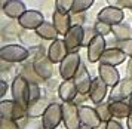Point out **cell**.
<instances>
[{
	"mask_svg": "<svg viewBox=\"0 0 132 129\" xmlns=\"http://www.w3.org/2000/svg\"><path fill=\"white\" fill-rule=\"evenodd\" d=\"M11 92H12V100L18 106L27 110L28 104H30V82L21 74L15 76L12 80Z\"/></svg>",
	"mask_w": 132,
	"mask_h": 129,
	"instance_id": "6da1fadb",
	"label": "cell"
},
{
	"mask_svg": "<svg viewBox=\"0 0 132 129\" xmlns=\"http://www.w3.org/2000/svg\"><path fill=\"white\" fill-rule=\"evenodd\" d=\"M0 58L2 61H6L11 64H19V62H25L30 58V51L22 45H5L0 49Z\"/></svg>",
	"mask_w": 132,
	"mask_h": 129,
	"instance_id": "7a4b0ae2",
	"label": "cell"
},
{
	"mask_svg": "<svg viewBox=\"0 0 132 129\" xmlns=\"http://www.w3.org/2000/svg\"><path fill=\"white\" fill-rule=\"evenodd\" d=\"M80 64H82V61H80L79 51L77 52H68V55L61 61L60 64V76L62 77V80L73 79L74 74L77 73Z\"/></svg>",
	"mask_w": 132,
	"mask_h": 129,
	"instance_id": "3957f363",
	"label": "cell"
},
{
	"mask_svg": "<svg viewBox=\"0 0 132 129\" xmlns=\"http://www.w3.org/2000/svg\"><path fill=\"white\" fill-rule=\"evenodd\" d=\"M62 122L65 125V129H79L82 126L79 106L74 101L62 102Z\"/></svg>",
	"mask_w": 132,
	"mask_h": 129,
	"instance_id": "277c9868",
	"label": "cell"
},
{
	"mask_svg": "<svg viewBox=\"0 0 132 129\" xmlns=\"http://www.w3.org/2000/svg\"><path fill=\"white\" fill-rule=\"evenodd\" d=\"M62 122V104L51 102L48 110L42 116V128L43 129H56Z\"/></svg>",
	"mask_w": 132,
	"mask_h": 129,
	"instance_id": "5b68a950",
	"label": "cell"
},
{
	"mask_svg": "<svg viewBox=\"0 0 132 129\" xmlns=\"http://www.w3.org/2000/svg\"><path fill=\"white\" fill-rule=\"evenodd\" d=\"M64 42L67 45L68 52H77L79 47L85 43V27L83 25H73L64 36Z\"/></svg>",
	"mask_w": 132,
	"mask_h": 129,
	"instance_id": "8992f818",
	"label": "cell"
},
{
	"mask_svg": "<svg viewBox=\"0 0 132 129\" xmlns=\"http://www.w3.org/2000/svg\"><path fill=\"white\" fill-rule=\"evenodd\" d=\"M0 116L6 119H12V120H21L27 116V110L22 108L21 106H18L13 100H3L0 102Z\"/></svg>",
	"mask_w": 132,
	"mask_h": 129,
	"instance_id": "52a82bcc",
	"label": "cell"
},
{
	"mask_svg": "<svg viewBox=\"0 0 132 129\" xmlns=\"http://www.w3.org/2000/svg\"><path fill=\"white\" fill-rule=\"evenodd\" d=\"M107 49V42H105V37L101 34H98L96 33L90 42L88 43V61L89 62H100V59H101L102 53L104 51Z\"/></svg>",
	"mask_w": 132,
	"mask_h": 129,
	"instance_id": "ba28073f",
	"label": "cell"
},
{
	"mask_svg": "<svg viewBox=\"0 0 132 129\" xmlns=\"http://www.w3.org/2000/svg\"><path fill=\"white\" fill-rule=\"evenodd\" d=\"M132 94V77L120 79V82L111 88V92L108 95V101H125L129 100Z\"/></svg>",
	"mask_w": 132,
	"mask_h": 129,
	"instance_id": "9c48e42d",
	"label": "cell"
},
{
	"mask_svg": "<svg viewBox=\"0 0 132 129\" xmlns=\"http://www.w3.org/2000/svg\"><path fill=\"white\" fill-rule=\"evenodd\" d=\"M123 18H125L123 9H120L117 6H111V5L102 7L101 11L96 13V19H100L102 22H107V24H110V25L122 22Z\"/></svg>",
	"mask_w": 132,
	"mask_h": 129,
	"instance_id": "30bf717a",
	"label": "cell"
},
{
	"mask_svg": "<svg viewBox=\"0 0 132 129\" xmlns=\"http://www.w3.org/2000/svg\"><path fill=\"white\" fill-rule=\"evenodd\" d=\"M73 80H74L76 86H77L79 94L89 95V91H90V86H92V80H94V79H90L89 71H88V68H86V65H85L83 62L80 64L77 73L73 77Z\"/></svg>",
	"mask_w": 132,
	"mask_h": 129,
	"instance_id": "8fae6325",
	"label": "cell"
},
{
	"mask_svg": "<svg viewBox=\"0 0 132 129\" xmlns=\"http://www.w3.org/2000/svg\"><path fill=\"white\" fill-rule=\"evenodd\" d=\"M79 114H80L82 125H86V126H90V128H94V129H98L102 123V120L100 117L98 111H96V108H92L89 106H79Z\"/></svg>",
	"mask_w": 132,
	"mask_h": 129,
	"instance_id": "7c38bea8",
	"label": "cell"
},
{
	"mask_svg": "<svg viewBox=\"0 0 132 129\" xmlns=\"http://www.w3.org/2000/svg\"><path fill=\"white\" fill-rule=\"evenodd\" d=\"M45 21L43 13L39 11H25L18 19V25L25 30H36Z\"/></svg>",
	"mask_w": 132,
	"mask_h": 129,
	"instance_id": "4fadbf2b",
	"label": "cell"
},
{
	"mask_svg": "<svg viewBox=\"0 0 132 129\" xmlns=\"http://www.w3.org/2000/svg\"><path fill=\"white\" fill-rule=\"evenodd\" d=\"M49 59L54 62V64H61V61L68 55V49L64 39H56L51 43V46L48 47V53Z\"/></svg>",
	"mask_w": 132,
	"mask_h": 129,
	"instance_id": "5bb4252c",
	"label": "cell"
},
{
	"mask_svg": "<svg viewBox=\"0 0 132 129\" xmlns=\"http://www.w3.org/2000/svg\"><path fill=\"white\" fill-rule=\"evenodd\" d=\"M79 91L77 86L73 79H68V80H62V82L58 85V96L62 102H70V101H74L77 98Z\"/></svg>",
	"mask_w": 132,
	"mask_h": 129,
	"instance_id": "9a60e30c",
	"label": "cell"
},
{
	"mask_svg": "<svg viewBox=\"0 0 132 129\" xmlns=\"http://www.w3.org/2000/svg\"><path fill=\"white\" fill-rule=\"evenodd\" d=\"M107 88L108 85L101 77L98 76L92 80V86H90V91H89V100L94 102V104H100L102 101L105 100L107 96Z\"/></svg>",
	"mask_w": 132,
	"mask_h": 129,
	"instance_id": "2e32d148",
	"label": "cell"
},
{
	"mask_svg": "<svg viewBox=\"0 0 132 129\" xmlns=\"http://www.w3.org/2000/svg\"><path fill=\"white\" fill-rule=\"evenodd\" d=\"M126 57H128V55H126L122 49H119V47H116V46H111V47H107V49L104 51L101 59H100V62L117 67V65H120L122 62H125Z\"/></svg>",
	"mask_w": 132,
	"mask_h": 129,
	"instance_id": "e0dca14e",
	"label": "cell"
},
{
	"mask_svg": "<svg viewBox=\"0 0 132 129\" xmlns=\"http://www.w3.org/2000/svg\"><path fill=\"white\" fill-rule=\"evenodd\" d=\"M98 76L111 88L120 82V74L117 68L114 65H108V64H104V62H100V65H98Z\"/></svg>",
	"mask_w": 132,
	"mask_h": 129,
	"instance_id": "ac0fdd59",
	"label": "cell"
},
{
	"mask_svg": "<svg viewBox=\"0 0 132 129\" xmlns=\"http://www.w3.org/2000/svg\"><path fill=\"white\" fill-rule=\"evenodd\" d=\"M52 22L56 27L60 36H65L67 31L73 27L71 15L68 12H61V11H56V9H55L54 15H52Z\"/></svg>",
	"mask_w": 132,
	"mask_h": 129,
	"instance_id": "d6986e66",
	"label": "cell"
},
{
	"mask_svg": "<svg viewBox=\"0 0 132 129\" xmlns=\"http://www.w3.org/2000/svg\"><path fill=\"white\" fill-rule=\"evenodd\" d=\"M2 11L11 19H19V17L27 9H25V3L22 0H6V2H3Z\"/></svg>",
	"mask_w": 132,
	"mask_h": 129,
	"instance_id": "ffe728a7",
	"label": "cell"
},
{
	"mask_svg": "<svg viewBox=\"0 0 132 129\" xmlns=\"http://www.w3.org/2000/svg\"><path fill=\"white\" fill-rule=\"evenodd\" d=\"M33 65H34L36 73L42 77L45 82L49 80L51 77L54 76V62L49 59L48 55H45V57H42V58L33 61Z\"/></svg>",
	"mask_w": 132,
	"mask_h": 129,
	"instance_id": "44dd1931",
	"label": "cell"
},
{
	"mask_svg": "<svg viewBox=\"0 0 132 129\" xmlns=\"http://www.w3.org/2000/svg\"><path fill=\"white\" fill-rule=\"evenodd\" d=\"M49 100L48 96H40L34 101H30L28 104V108H27V116L28 119H36V117H42L45 111L48 110L49 107Z\"/></svg>",
	"mask_w": 132,
	"mask_h": 129,
	"instance_id": "7402d4cb",
	"label": "cell"
},
{
	"mask_svg": "<svg viewBox=\"0 0 132 129\" xmlns=\"http://www.w3.org/2000/svg\"><path fill=\"white\" fill-rule=\"evenodd\" d=\"M18 39L21 42V45L25 46L27 49L40 46V42L43 40L42 37L36 33V30H25V28H22V31L19 33Z\"/></svg>",
	"mask_w": 132,
	"mask_h": 129,
	"instance_id": "603a6c76",
	"label": "cell"
},
{
	"mask_svg": "<svg viewBox=\"0 0 132 129\" xmlns=\"http://www.w3.org/2000/svg\"><path fill=\"white\" fill-rule=\"evenodd\" d=\"M110 110L114 119H128L132 114V108L126 101H110Z\"/></svg>",
	"mask_w": 132,
	"mask_h": 129,
	"instance_id": "cb8c5ba5",
	"label": "cell"
},
{
	"mask_svg": "<svg viewBox=\"0 0 132 129\" xmlns=\"http://www.w3.org/2000/svg\"><path fill=\"white\" fill-rule=\"evenodd\" d=\"M36 33L42 37L43 40H49V42L56 40L58 36H60V33H58L56 27L54 25V22H48V21H43L36 28Z\"/></svg>",
	"mask_w": 132,
	"mask_h": 129,
	"instance_id": "d4e9b609",
	"label": "cell"
},
{
	"mask_svg": "<svg viewBox=\"0 0 132 129\" xmlns=\"http://www.w3.org/2000/svg\"><path fill=\"white\" fill-rule=\"evenodd\" d=\"M19 74H21V76H24L30 83H39V85H40V83L45 82L42 77L36 73L33 62H31V61H28V59H27L24 64H22V67L19 68Z\"/></svg>",
	"mask_w": 132,
	"mask_h": 129,
	"instance_id": "484cf974",
	"label": "cell"
},
{
	"mask_svg": "<svg viewBox=\"0 0 132 129\" xmlns=\"http://www.w3.org/2000/svg\"><path fill=\"white\" fill-rule=\"evenodd\" d=\"M111 34L116 40H128L132 39V25L126 22H119L111 25Z\"/></svg>",
	"mask_w": 132,
	"mask_h": 129,
	"instance_id": "4316f807",
	"label": "cell"
},
{
	"mask_svg": "<svg viewBox=\"0 0 132 129\" xmlns=\"http://www.w3.org/2000/svg\"><path fill=\"white\" fill-rule=\"evenodd\" d=\"M95 108L98 114H100V117L104 123H107L108 120H111L113 119V114H111V110H110V101L108 102H100V104H95Z\"/></svg>",
	"mask_w": 132,
	"mask_h": 129,
	"instance_id": "83f0119b",
	"label": "cell"
},
{
	"mask_svg": "<svg viewBox=\"0 0 132 129\" xmlns=\"http://www.w3.org/2000/svg\"><path fill=\"white\" fill-rule=\"evenodd\" d=\"M94 2H95V0H74L71 13H82V12H86L90 6L94 5Z\"/></svg>",
	"mask_w": 132,
	"mask_h": 129,
	"instance_id": "f1b7e54d",
	"label": "cell"
},
{
	"mask_svg": "<svg viewBox=\"0 0 132 129\" xmlns=\"http://www.w3.org/2000/svg\"><path fill=\"white\" fill-rule=\"evenodd\" d=\"M94 28H95V31L98 33V34L101 36H108L111 34V25L107 22H102V21H100V19H96V22L94 24Z\"/></svg>",
	"mask_w": 132,
	"mask_h": 129,
	"instance_id": "f546056e",
	"label": "cell"
},
{
	"mask_svg": "<svg viewBox=\"0 0 132 129\" xmlns=\"http://www.w3.org/2000/svg\"><path fill=\"white\" fill-rule=\"evenodd\" d=\"M114 46L122 49L128 57H132V39H128V40H116L114 42Z\"/></svg>",
	"mask_w": 132,
	"mask_h": 129,
	"instance_id": "4dcf8cb0",
	"label": "cell"
},
{
	"mask_svg": "<svg viewBox=\"0 0 132 129\" xmlns=\"http://www.w3.org/2000/svg\"><path fill=\"white\" fill-rule=\"evenodd\" d=\"M73 5H74V0H55V7L56 11L61 12H71Z\"/></svg>",
	"mask_w": 132,
	"mask_h": 129,
	"instance_id": "1f68e13d",
	"label": "cell"
},
{
	"mask_svg": "<svg viewBox=\"0 0 132 129\" xmlns=\"http://www.w3.org/2000/svg\"><path fill=\"white\" fill-rule=\"evenodd\" d=\"M0 129H21V125L18 120L2 117L0 119Z\"/></svg>",
	"mask_w": 132,
	"mask_h": 129,
	"instance_id": "d6a6232c",
	"label": "cell"
},
{
	"mask_svg": "<svg viewBox=\"0 0 132 129\" xmlns=\"http://www.w3.org/2000/svg\"><path fill=\"white\" fill-rule=\"evenodd\" d=\"M42 96V89L39 83H30V101H34Z\"/></svg>",
	"mask_w": 132,
	"mask_h": 129,
	"instance_id": "836d02e7",
	"label": "cell"
},
{
	"mask_svg": "<svg viewBox=\"0 0 132 129\" xmlns=\"http://www.w3.org/2000/svg\"><path fill=\"white\" fill-rule=\"evenodd\" d=\"M108 5L117 6L120 9H132V0H108Z\"/></svg>",
	"mask_w": 132,
	"mask_h": 129,
	"instance_id": "e575fe53",
	"label": "cell"
},
{
	"mask_svg": "<svg viewBox=\"0 0 132 129\" xmlns=\"http://www.w3.org/2000/svg\"><path fill=\"white\" fill-rule=\"evenodd\" d=\"M71 22H73V25H83L85 12H82V13H71Z\"/></svg>",
	"mask_w": 132,
	"mask_h": 129,
	"instance_id": "d590c367",
	"label": "cell"
},
{
	"mask_svg": "<svg viewBox=\"0 0 132 129\" xmlns=\"http://www.w3.org/2000/svg\"><path fill=\"white\" fill-rule=\"evenodd\" d=\"M104 129H123V128H122V125H120L117 120L111 119V120H108L107 123L104 125Z\"/></svg>",
	"mask_w": 132,
	"mask_h": 129,
	"instance_id": "8d00e7d4",
	"label": "cell"
},
{
	"mask_svg": "<svg viewBox=\"0 0 132 129\" xmlns=\"http://www.w3.org/2000/svg\"><path fill=\"white\" fill-rule=\"evenodd\" d=\"M126 77H132V57H129L126 64Z\"/></svg>",
	"mask_w": 132,
	"mask_h": 129,
	"instance_id": "74e56055",
	"label": "cell"
},
{
	"mask_svg": "<svg viewBox=\"0 0 132 129\" xmlns=\"http://www.w3.org/2000/svg\"><path fill=\"white\" fill-rule=\"evenodd\" d=\"M6 91H7V83L5 80L0 82V96H5L6 95Z\"/></svg>",
	"mask_w": 132,
	"mask_h": 129,
	"instance_id": "f35d334b",
	"label": "cell"
},
{
	"mask_svg": "<svg viewBox=\"0 0 132 129\" xmlns=\"http://www.w3.org/2000/svg\"><path fill=\"white\" fill-rule=\"evenodd\" d=\"M128 129H132V114L128 117Z\"/></svg>",
	"mask_w": 132,
	"mask_h": 129,
	"instance_id": "ab89813d",
	"label": "cell"
},
{
	"mask_svg": "<svg viewBox=\"0 0 132 129\" xmlns=\"http://www.w3.org/2000/svg\"><path fill=\"white\" fill-rule=\"evenodd\" d=\"M79 129H94V128H90V126H86V125H82V126H80Z\"/></svg>",
	"mask_w": 132,
	"mask_h": 129,
	"instance_id": "60d3db41",
	"label": "cell"
},
{
	"mask_svg": "<svg viewBox=\"0 0 132 129\" xmlns=\"http://www.w3.org/2000/svg\"><path fill=\"white\" fill-rule=\"evenodd\" d=\"M128 102H129V106H131V108H132V94H131V96H129V100H128Z\"/></svg>",
	"mask_w": 132,
	"mask_h": 129,
	"instance_id": "b9f144b4",
	"label": "cell"
}]
</instances>
